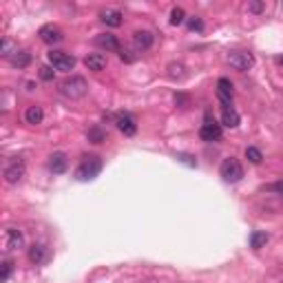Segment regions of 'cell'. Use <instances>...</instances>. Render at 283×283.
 <instances>
[{
	"mask_svg": "<svg viewBox=\"0 0 283 283\" xmlns=\"http://www.w3.org/2000/svg\"><path fill=\"white\" fill-rule=\"evenodd\" d=\"M219 175H221L224 181H228V184H234V181H239L241 177H244V166L239 164V159L226 157L219 166Z\"/></svg>",
	"mask_w": 283,
	"mask_h": 283,
	"instance_id": "3957f363",
	"label": "cell"
},
{
	"mask_svg": "<svg viewBox=\"0 0 283 283\" xmlns=\"http://www.w3.org/2000/svg\"><path fill=\"white\" fill-rule=\"evenodd\" d=\"M188 29L191 31H204V20L197 18V16L188 18Z\"/></svg>",
	"mask_w": 283,
	"mask_h": 283,
	"instance_id": "484cf974",
	"label": "cell"
},
{
	"mask_svg": "<svg viewBox=\"0 0 283 283\" xmlns=\"http://www.w3.org/2000/svg\"><path fill=\"white\" fill-rule=\"evenodd\" d=\"M115 124H117L120 133H124L126 137H133V135L137 133V124H135V120H133L131 115H126V113H122V115H117Z\"/></svg>",
	"mask_w": 283,
	"mask_h": 283,
	"instance_id": "8fae6325",
	"label": "cell"
},
{
	"mask_svg": "<svg viewBox=\"0 0 283 283\" xmlns=\"http://www.w3.org/2000/svg\"><path fill=\"white\" fill-rule=\"evenodd\" d=\"M96 44L102 46V49H106V51H122L120 49L117 38L113 36V33H100V36H96Z\"/></svg>",
	"mask_w": 283,
	"mask_h": 283,
	"instance_id": "e0dca14e",
	"label": "cell"
},
{
	"mask_svg": "<svg viewBox=\"0 0 283 283\" xmlns=\"http://www.w3.org/2000/svg\"><path fill=\"white\" fill-rule=\"evenodd\" d=\"M266 9V3H259V0H254V3H248V11L252 13H261Z\"/></svg>",
	"mask_w": 283,
	"mask_h": 283,
	"instance_id": "f1b7e54d",
	"label": "cell"
},
{
	"mask_svg": "<svg viewBox=\"0 0 283 283\" xmlns=\"http://www.w3.org/2000/svg\"><path fill=\"white\" fill-rule=\"evenodd\" d=\"M232 96H234L232 82L228 78H219L217 80V98L221 102V109H224V106H232Z\"/></svg>",
	"mask_w": 283,
	"mask_h": 283,
	"instance_id": "9c48e42d",
	"label": "cell"
},
{
	"mask_svg": "<svg viewBox=\"0 0 283 283\" xmlns=\"http://www.w3.org/2000/svg\"><path fill=\"white\" fill-rule=\"evenodd\" d=\"M86 91H89V84H86V80L80 78V76H71V78H66L64 82L60 84V93H62L64 98H69V100L84 98Z\"/></svg>",
	"mask_w": 283,
	"mask_h": 283,
	"instance_id": "6da1fadb",
	"label": "cell"
},
{
	"mask_svg": "<svg viewBox=\"0 0 283 283\" xmlns=\"http://www.w3.org/2000/svg\"><path fill=\"white\" fill-rule=\"evenodd\" d=\"M266 191H270V193H277L279 197H283V181H277V184H270V186H266Z\"/></svg>",
	"mask_w": 283,
	"mask_h": 283,
	"instance_id": "4dcf8cb0",
	"label": "cell"
},
{
	"mask_svg": "<svg viewBox=\"0 0 283 283\" xmlns=\"http://www.w3.org/2000/svg\"><path fill=\"white\" fill-rule=\"evenodd\" d=\"M40 78L46 80V82L53 80V69H51V66H40Z\"/></svg>",
	"mask_w": 283,
	"mask_h": 283,
	"instance_id": "f546056e",
	"label": "cell"
},
{
	"mask_svg": "<svg viewBox=\"0 0 283 283\" xmlns=\"http://www.w3.org/2000/svg\"><path fill=\"white\" fill-rule=\"evenodd\" d=\"M277 62H279V64L283 66V56H279V58H277Z\"/></svg>",
	"mask_w": 283,
	"mask_h": 283,
	"instance_id": "1f68e13d",
	"label": "cell"
},
{
	"mask_svg": "<svg viewBox=\"0 0 283 283\" xmlns=\"http://www.w3.org/2000/svg\"><path fill=\"white\" fill-rule=\"evenodd\" d=\"M221 126L215 122V120L210 117H206V122L201 124V129H199V137L204 139V142H219L221 139Z\"/></svg>",
	"mask_w": 283,
	"mask_h": 283,
	"instance_id": "ba28073f",
	"label": "cell"
},
{
	"mask_svg": "<svg viewBox=\"0 0 283 283\" xmlns=\"http://www.w3.org/2000/svg\"><path fill=\"white\" fill-rule=\"evenodd\" d=\"M18 49H16V46H13V42H11V40H3V49H0V53H3V56L5 58H11L13 56V53H16Z\"/></svg>",
	"mask_w": 283,
	"mask_h": 283,
	"instance_id": "d4e9b609",
	"label": "cell"
},
{
	"mask_svg": "<svg viewBox=\"0 0 283 283\" xmlns=\"http://www.w3.org/2000/svg\"><path fill=\"white\" fill-rule=\"evenodd\" d=\"M22 177H25V161L13 157L9 164L5 166V181L7 184H18Z\"/></svg>",
	"mask_w": 283,
	"mask_h": 283,
	"instance_id": "8992f818",
	"label": "cell"
},
{
	"mask_svg": "<svg viewBox=\"0 0 283 283\" xmlns=\"http://www.w3.org/2000/svg\"><path fill=\"white\" fill-rule=\"evenodd\" d=\"M168 71H171V78H184V66L181 64H171Z\"/></svg>",
	"mask_w": 283,
	"mask_h": 283,
	"instance_id": "83f0119b",
	"label": "cell"
},
{
	"mask_svg": "<svg viewBox=\"0 0 283 283\" xmlns=\"http://www.w3.org/2000/svg\"><path fill=\"white\" fill-rule=\"evenodd\" d=\"M221 124L228 126V129H237V126L241 124L239 113L234 111L232 106H224V109H221Z\"/></svg>",
	"mask_w": 283,
	"mask_h": 283,
	"instance_id": "9a60e30c",
	"label": "cell"
},
{
	"mask_svg": "<svg viewBox=\"0 0 283 283\" xmlns=\"http://www.w3.org/2000/svg\"><path fill=\"white\" fill-rule=\"evenodd\" d=\"M89 139L93 142V144H102V142L106 139V133L100 129V126H93V129L89 131Z\"/></svg>",
	"mask_w": 283,
	"mask_h": 283,
	"instance_id": "cb8c5ba5",
	"label": "cell"
},
{
	"mask_svg": "<svg viewBox=\"0 0 283 283\" xmlns=\"http://www.w3.org/2000/svg\"><path fill=\"white\" fill-rule=\"evenodd\" d=\"M9 62H11L13 66H18V69H25V66L31 62V53H29V51H16V53H13V56L9 58Z\"/></svg>",
	"mask_w": 283,
	"mask_h": 283,
	"instance_id": "ffe728a7",
	"label": "cell"
},
{
	"mask_svg": "<svg viewBox=\"0 0 283 283\" xmlns=\"http://www.w3.org/2000/svg\"><path fill=\"white\" fill-rule=\"evenodd\" d=\"M0 268H3V272H0V277H3V281H7V279H9V277H11L13 264H11V261H9V259H5V261H3V266H0Z\"/></svg>",
	"mask_w": 283,
	"mask_h": 283,
	"instance_id": "4316f807",
	"label": "cell"
},
{
	"mask_svg": "<svg viewBox=\"0 0 283 283\" xmlns=\"http://www.w3.org/2000/svg\"><path fill=\"white\" fill-rule=\"evenodd\" d=\"M84 66L89 71H102V69H106V56L104 53H89V56L84 58Z\"/></svg>",
	"mask_w": 283,
	"mask_h": 283,
	"instance_id": "2e32d148",
	"label": "cell"
},
{
	"mask_svg": "<svg viewBox=\"0 0 283 283\" xmlns=\"http://www.w3.org/2000/svg\"><path fill=\"white\" fill-rule=\"evenodd\" d=\"M266 244H268V234H266V232H259V230H257V232H252V234H250V246L254 248V250L264 248Z\"/></svg>",
	"mask_w": 283,
	"mask_h": 283,
	"instance_id": "44dd1931",
	"label": "cell"
},
{
	"mask_svg": "<svg viewBox=\"0 0 283 283\" xmlns=\"http://www.w3.org/2000/svg\"><path fill=\"white\" fill-rule=\"evenodd\" d=\"M181 22H186V11L181 9V7H175V9L171 11V25H181Z\"/></svg>",
	"mask_w": 283,
	"mask_h": 283,
	"instance_id": "603a6c76",
	"label": "cell"
},
{
	"mask_svg": "<svg viewBox=\"0 0 283 283\" xmlns=\"http://www.w3.org/2000/svg\"><path fill=\"white\" fill-rule=\"evenodd\" d=\"M25 246V234L18 230V228H7L5 234V248L7 250H20Z\"/></svg>",
	"mask_w": 283,
	"mask_h": 283,
	"instance_id": "30bf717a",
	"label": "cell"
},
{
	"mask_svg": "<svg viewBox=\"0 0 283 283\" xmlns=\"http://www.w3.org/2000/svg\"><path fill=\"white\" fill-rule=\"evenodd\" d=\"M133 42H135V46H137V49L146 51V49H151V46H153V42H155V36H153L151 31H146V29H139V31H135V33H133Z\"/></svg>",
	"mask_w": 283,
	"mask_h": 283,
	"instance_id": "4fadbf2b",
	"label": "cell"
},
{
	"mask_svg": "<svg viewBox=\"0 0 283 283\" xmlns=\"http://www.w3.org/2000/svg\"><path fill=\"white\" fill-rule=\"evenodd\" d=\"M254 62H257V60H254V53H250V51H230L228 53V64L237 71H250Z\"/></svg>",
	"mask_w": 283,
	"mask_h": 283,
	"instance_id": "277c9868",
	"label": "cell"
},
{
	"mask_svg": "<svg viewBox=\"0 0 283 283\" xmlns=\"http://www.w3.org/2000/svg\"><path fill=\"white\" fill-rule=\"evenodd\" d=\"M42 120H44V111H42V106H38V104L27 106V111H25V122H27V124L38 126V124H42Z\"/></svg>",
	"mask_w": 283,
	"mask_h": 283,
	"instance_id": "5bb4252c",
	"label": "cell"
},
{
	"mask_svg": "<svg viewBox=\"0 0 283 283\" xmlns=\"http://www.w3.org/2000/svg\"><path fill=\"white\" fill-rule=\"evenodd\" d=\"M44 259H46V248L42 244H33L29 248V261H31V264H36V266H40Z\"/></svg>",
	"mask_w": 283,
	"mask_h": 283,
	"instance_id": "d6986e66",
	"label": "cell"
},
{
	"mask_svg": "<svg viewBox=\"0 0 283 283\" xmlns=\"http://www.w3.org/2000/svg\"><path fill=\"white\" fill-rule=\"evenodd\" d=\"M100 171H102V159H100L98 155H89V157H84L82 164L76 168V179H80V181L96 179Z\"/></svg>",
	"mask_w": 283,
	"mask_h": 283,
	"instance_id": "7a4b0ae2",
	"label": "cell"
},
{
	"mask_svg": "<svg viewBox=\"0 0 283 283\" xmlns=\"http://www.w3.org/2000/svg\"><path fill=\"white\" fill-rule=\"evenodd\" d=\"M246 159L250 161V164H261V159H264V155L257 146H248L246 148Z\"/></svg>",
	"mask_w": 283,
	"mask_h": 283,
	"instance_id": "7402d4cb",
	"label": "cell"
},
{
	"mask_svg": "<svg viewBox=\"0 0 283 283\" xmlns=\"http://www.w3.org/2000/svg\"><path fill=\"white\" fill-rule=\"evenodd\" d=\"M38 36H40V40H42L44 44H58V42H62V40H64V33H62V29H60L58 25H44V27H40Z\"/></svg>",
	"mask_w": 283,
	"mask_h": 283,
	"instance_id": "52a82bcc",
	"label": "cell"
},
{
	"mask_svg": "<svg viewBox=\"0 0 283 283\" xmlns=\"http://www.w3.org/2000/svg\"><path fill=\"white\" fill-rule=\"evenodd\" d=\"M49 168H51V173H56V175H62L66 168H69V157H66L64 153H53L51 157H49Z\"/></svg>",
	"mask_w": 283,
	"mask_h": 283,
	"instance_id": "7c38bea8",
	"label": "cell"
},
{
	"mask_svg": "<svg viewBox=\"0 0 283 283\" xmlns=\"http://www.w3.org/2000/svg\"><path fill=\"white\" fill-rule=\"evenodd\" d=\"M100 20H102L106 27H120L122 25V11L120 9H104L100 13Z\"/></svg>",
	"mask_w": 283,
	"mask_h": 283,
	"instance_id": "ac0fdd59",
	"label": "cell"
},
{
	"mask_svg": "<svg viewBox=\"0 0 283 283\" xmlns=\"http://www.w3.org/2000/svg\"><path fill=\"white\" fill-rule=\"evenodd\" d=\"M49 62L56 71H73V66H76V58L71 56V53L66 51H56L51 49L49 51Z\"/></svg>",
	"mask_w": 283,
	"mask_h": 283,
	"instance_id": "5b68a950",
	"label": "cell"
}]
</instances>
